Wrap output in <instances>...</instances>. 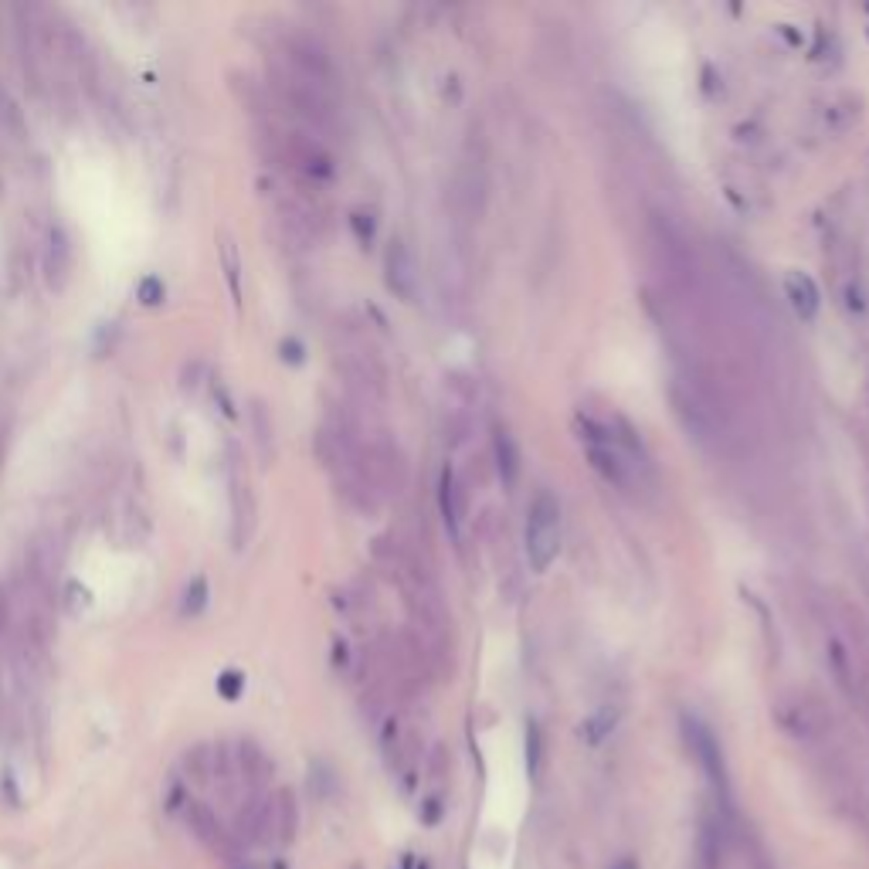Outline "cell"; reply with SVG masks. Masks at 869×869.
<instances>
[{"instance_id":"6da1fadb","label":"cell","mask_w":869,"mask_h":869,"mask_svg":"<svg viewBox=\"0 0 869 869\" xmlns=\"http://www.w3.org/2000/svg\"><path fill=\"white\" fill-rule=\"evenodd\" d=\"M561 554V506L547 493H537L527 513V557L533 571H547Z\"/></svg>"},{"instance_id":"7a4b0ae2","label":"cell","mask_w":869,"mask_h":869,"mask_svg":"<svg viewBox=\"0 0 869 869\" xmlns=\"http://www.w3.org/2000/svg\"><path fill=\"white\" fill-rule=\"evenodd\" d=\"M180 819H184L187 832H191L204 849H211L214 856H221V859L235 856V839H231V832L221 825V819L204 802H197V798H184V802H180Z\"/></svg>"},{"instance_id":"3957f363","label":"cell","mask_w":869,"mask_h":869,"mask_svg":"<svg viewBox=\"0 0 869 869\" xmlns=\"http://www.w3.org/2000/svg\"><path fill=\"white\" fill-rule=\"evenodd\" d=\"M686 741H690L696 761H700V768L707 771V778L720 791H727V768H724V754H720L717 737H713L696 717H686Z\"/></svg>"},{"instance_id":"277c9868","label":"cell","mask_w":869,"mask_h":869,"mask_svg":"<svg viewBox=\"0 0 869 869\" xmlns=\"http://www.w3.org/2000/svg\"><path fill=\"white\" fill-rule=\"evenodd\" d=\"M387 286H391L404 303H411L418 292V265H415V255L408 252L401 242L391 245L387 252Z\"/></svg>"},{"instance_id":"5b68a950","label":"cell","mask_w":869,"mask_h":869,"mask_svg":"<svg viewBox=\"0 0 869 869\" xmlns=\"http://www.w3.org/2000/svg\"><path fill=\"white\" fill-rule=\"evenodd\" d=\"M785 292L791 299V309H795L802 320H815V313H819V289H815V282L808 279L805 272H788Z\"/></svg>"},{"instance_id":"8992f818","label":"cell","mask_w":869,"mask_h":869,"mask_svg":"<svg viewBox=\"0 0 869 869\" xmlns=\"http://www.w3.org/2000/svg\"><path fill=\"white\" fill-rule=\"evenodd\" d=\"M235 771L242 774L252 788H262L265 778H269V771H272V764L252 741H242V744H238V751H235Z\"/></svg>"},{"instance_id":"52a82bcc","label":"cell","mask_w":869,"mask_h":869,"mask_svg":"<svg viewBox=\"0 0 869 869\" xmlns=\"http://www.w3.org/2000/svg\"><path fill=\"white\" fill-rule=\"evenodd\" d=\"M296 825H299L296 802H292L289 791H279V795L272 798V836H275V842L289 846L292 836H296Z\"/></svg>"},{"instance_id":"ba28073f","label":"cell","mask_w":869,"mask_h":869,"mask_svg":"<svg viewBox=\"0 0 869 869\" xmlns=\"http://www.w3.org/2000/svg\"><path fill=\"white\" fill-rule=\"evenodd\" d=\"M615 727H618V710L601 707L581 724V737H584V744H588V747H601L608 737L615 734Z\"/></svg>"},{"instance_id":"9c48e42d","label":"cell","mask_w":869,"mask_h":869,"mask_svg":"<svg viewBox=\"0 0 869 869\" xmlns=\"http://www.w3.org/2000/svg\"><path fill=\"white\" fill-rule=\"evenodd\" d=\"M68 265H72V245H68L65 231L62 228H51V242H48V272H51V282L62 286L65 275H68Z\"/></svg>"},{"instance_id":"30bf717a","label":"cell","mask_w":869,"mask_h":869,"mask_svg":"<svg viewBox=\"0 0 869 869\" xmlns=\"http://www.w3.org/2000/svg\"><path fill=\"white\" fill-rule=\"evenodd\" d=\"M438 503H442L445 527H449L455 537H459V527H462V493H459V486H455L452 472H445V476H442V493H438Z\"/></svg>"},{"instance_id":"8fae6325","label":"cell","mask_w":869,"mask_h":869,"mask_svg":"<svg viewBox=\"0 0 869 869\" xmlns=\"http://www.w3.org/2000/svg\"><path fill=\"white\" fill-rule=\"evenodd\" d=\"M720 859H724L720 829L713 822H703V832H700V869H720Z\"/></svg>"},{"instance_id":"7c38bea8","label":"cell","mask_w":869,"mask_h":869,"mask_svg":"<svg viewBox=\"0 0 869 869\" xmlns=\"http://www.w3.org/2000/svg\"><path fill=\"white\" fill-rule=\"evenodd\" d=\"M496 455H499V472H503L506 483H516V472H520V452H516V442L510 432L496 435Z\"/></svg>"},{"instance_id":"4fadbf2b","label":"cell","mask_w":869,"mask_h":869,"mask_svg":"<svg viewBox=\"0 0 869 869\" xmlns=\"http://www.w3.org/2000/svg\"><path fill=\"white\" fill-rule=\"evenodd\" d=\"M221 265H225L231 296L242 299V286H238V272H242V265H238V248H235V242H231L228 235H221Z\"/></svg>"},{"instance_id":"5bb4252c","label":"cell","mask_w":869,"mask_h":869,"mask_svg":"<svg viewBox=\"0 0 869 869\" xmlns=\"http://www.w3.org/2000/svg\"><path fill=\"white\" fill-rule=\"evenodd\" d=\"M204 601H208V584H204V578H197L191 588H187L184 595V605H180V615H197L204 608Z\"/></svg>"},{"instance_id":"9a60e30c","label":"cell","mask_w":869,"mask_h":869,"mask_svg":"<svg viewBox=\"0 0 869 869\" xmlns=\"http://www.w3.org/2000/svg\"><path fill=\"white\" fill-rule=\"evenodd\" d=\"M540 757H544V751H540V730L537 724L527 727V771L530 778H537L540 774Z\"/></svg>"},{"instance_id":"2e32d148","label":"cell","mask_w":869,"mask_h":869,"mask_svg":"<svg viewBox=\"0 0 869 869\" xmlns=\"http://www.w3.org/2000/svg\"><path fill=\"white\" fill-rule=\"evenodd\" d=\"M136 292H140V299L146 306H157V303H163V296H167V289H163V282L157 279V275H146Z\"/></svg>"},{"instance_id":"e0dca14e","label":"cell","mask_w":869,"mask_h":869,"mask_svg":"<svg viewBox=\"0 0 869 869\" xmlns=\"http://www.w3.org/2000/svg\"><path fill=\"white\" fill-rule=\"evenodd\" d=\"M218 690L228 696V700H235L238 696V690H242V676H235V673H225L218 679Z\"/></svg>"},{"instance_id":"ac0fdd59","label":"cell","mask_w":869,"mask_h":869,"mask_svg":"<svg viewBox=\"0 0 869 869\" xmlns=\"http://www.w3.org/2000/svg\"><path fill=\"white\" fill-rule=\"evenodd\" d=\"M612 869H639V863H635L632 856H622V859H615Z\"/></svg>"},{"instance_id":"d6986e66","label":"cell","mask_w":869,"mask_h":869,"mask_svg":"<svg viewBox=\"0 0 869 869\" xmlns=\"http://www.w3.org/2000/svg\"><path fill=\"white\" fill-rule=\"evenodd\" d=\"M0 628H4V595H0Z\"/></svg>"}]
</instances>
